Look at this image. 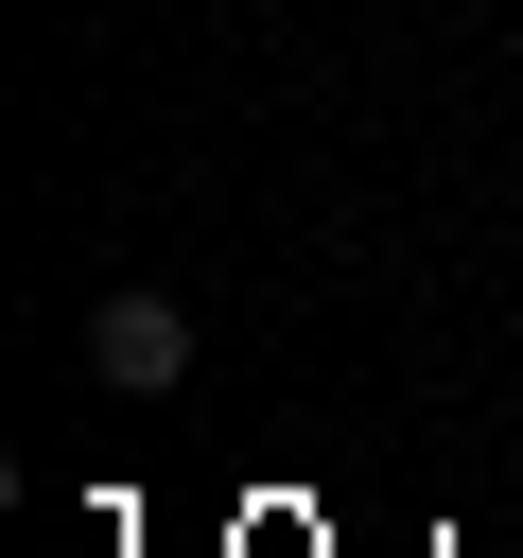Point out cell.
Returning a JSON list of instances; mask_svg holds the SVG:
<instances>
[{"instance_id":"cell-1","label":"cell","mask_w":523,"mask_h":558,"mask_svg":"<svg viewBox=\"0 0 523 558\" xmlns=\"http://www.w3.org/2000/svg\"><path fill=\"white\" fill-rule=\"evenodd\" d=\"M87 366H105L122 401H174V384H192V314H174V296H87Z\"/></svg>"}]
</instances>
